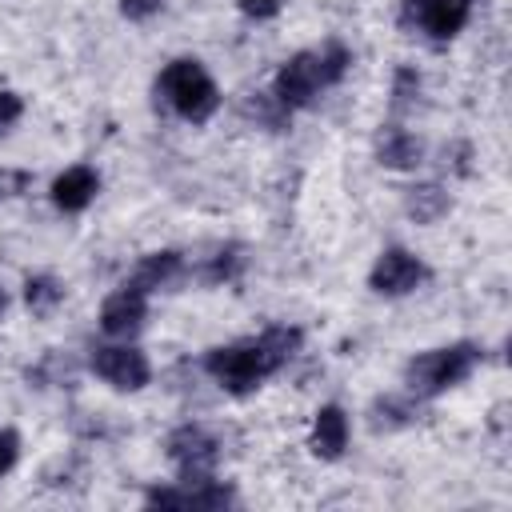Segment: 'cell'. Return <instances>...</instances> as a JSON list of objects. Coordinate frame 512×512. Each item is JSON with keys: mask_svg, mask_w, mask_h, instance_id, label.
<instances>
[{"mask_svg": "<svg viewBox=\"0 0 512 512\" xmlns=\"http://www.w3.org/2000/svg\"><path fill=\"white\" fill-rule=\"evenodd\" d=\"M300 340H304L300 328L276 324V328L260 332L256 340L228 344V348H212V352L204 356V368H208V376H216L220 388H228L232 396H248L252 388H260V384L300 348Z\"/></svg>", "mask_w": 512, "mask_h": 512, "instance_id": "6da1fadb", "label": "cell"}, {"mask_svg": "<svg viewBox=\"0 0 512 512\" xmlns=\"http://www.w3.org/2000/svg\"><path fill=\"white\" fill-rule=\"evenodd\" d=\"M348 64H352V56H348L344 44H328L324 52H296L276 72V104L280 108H304V104H312V96L320 88L336 84L348 72Z\"/></svg>", "mask_w": 512, "mask_h": 512, "instance_id": "7a4b0ae2", "label": "cell"}, {"mask_svg": "<svg viewBox=\"0 0 512 512\" xmlns=\"http://www.w3.org/2000/svg\"><path fill=\"white\" fill-rule=\"evenodd\" d=\"M160 92H164V100H168L184 120H192V124H204V120L220 108V92H216L212 76H208L204 64L192 60V56H180V60H172V64L160 72Z\"/></svg>", "mask_w": 512, "mask_h": 512, "instance_id": "3957f363", "label": "cell"}, {"mask_svg": "<svg viewBox=\"0 0 512 512\" xmlns=\"http://www.w3.org/2000/svg\"><path fill=\"white\" fill-rule=\"evenodd\" d=\"M476 364H480V348L476 344H448V348H432V352H420L416 360H408L404 380H408L412 392L436 396V392L468 380Z\"/></svg>", "mask_w": 512, "mask_h": 512, "instance_id": "277c9868", "label": "cell"}, {"mask_svg": "<svg viewBox=\"0 0 512 512\" xmlns=\"http://www.w3.org/2000/svg\"><path fill=\"white\" fill-rule=\"evenodd\" d=\"M468 12H472V0H404L400 24L424 28L432 40H448L468 24Z\"/></svg>", "mask_w": 512, "mask_h": 512, "instance_id": "5b68a950", "label": "cell"}, {"mask_svg": "<svg viewBox=\"0 0 512 512\" xmlns=\"http://www.w3.org/2000/svg\"><path fill=\"white\" fill-rule=\"evenodd\" d=\"M168 456L172 464L180 468V480L184 484H196V480H212V464H216V440L200 428V424H184L168 436Z\"/></svg>", "mask_w": 512, "mask_h": 512, "instance_id": "8992f818", "label": "cell"}, {"mask_svg": "<svg viewBox=\"0 0 512 512\" xmlns=\"http://www.w3.org/2000/svg\"><path fill=\"white\" fill-rule=\"evenodd\" d=\"M92 368L100 380H108L112 388L120 392H136L148 384L152 368H148V356L140 348H128V344H108V348H96L92 352Z\"/></svg>", "mask_w": 512, "mask_h": 512, "instance_id": "52a82bcc", "label": "cell"}, {"mask_svg": "<svg viewBox=\"0 0 512 512\" xmlns=\"http://www.w3.org/2000/svg\"><path fill=\"white\" fill-rule=\"evenodd\" d=\"M424 276H428V268H424L412 252H404V248H384V252L376 256V264H372L368 284H372L380 296H404V292H412Z\"/></svg>", "mask_w": 512, "mask_h": 512, "instance_id": "ba28073f", "label": "cell"}, {"mask_svg": "<svg viewBox=\"0 0 512 512\" xmlns=\"http://www.w3.org/2000/svg\"><path fill=\"white\" fill-rule=\"evenodd\" d=\"M148 504L152 508H228L232 504V488L216 484V480H196V484H184V488H152L148 492Z\"/></svg>", "mask_w": 512, "mask_h": 512, "instance_id": "9c48e42d", "label": "cell"}, {"mask_svg": "<svg viewBox=\"0 0 512 512\" xmlns=\"http://www.w3.org/2000/svg\"><path fill=\"white\" fill-rule=\"evenodd\" d=\"M144 312H148V296L132 284H124L120 292H112L100 308V328L108 336H132L140 324H144Z\"/></svg>", "mask_w": 512, "mask_h": 512, "instance_id": "30bf717a", "label": "cell"}, {"mask_svg": "<svg viewBox=\"0 0 512 512\" xmlns=\"http://www.w3.org/2000/svg\"><path fill=\"white\" fill-rule=\"evenodd\" d=\"M96 192H100V176H96L88 164L64 168V172L56 176V184H52V200H56V208H64V212L88 208Z\"/></svg>", "mask_w": 512, "mask_h": 512, "instance_id": "8fae6325", "label": "cell"}, {"mask_svg": "<svg viewBox=\"0 0 512 512\" xmlns=\"http://www.w3.org/2000/svg\"><path fill=\"white\" fill-rule=\"evenodd\" d=\"M344 448H348V416H344V408L324 404L312 424V452L320 460H336Z\"/></svg>", "mask_w": 512, "mask_h": 512, "instance_id": "7c38bea8", "label": "cell"}, {"mask_svg": "<svg viewBox=\"0 0 512 512\" xmlns=\"http://www.w3.org/2000/svg\"><path fill=\"white\" fill-rule=\"evenodd\" d=\"M420 156H424L420 140H416L412 132L396 128V124H388V128L380 132V140H376V160H380L384 168H416Z\"/></svg>", "mask_w": 512, "mask_h": 512, "instance_id": "4fadbf2b", "label": "cell"}, {"mask_svg": "<svg viewBox=\"0 0 512 512\" xmlns=\"http://www.w3.org/2000/svg\"><path fill=\"white\" fill-rule=\"evenodd\" d=\"M176 272H180V252H152V256H144V260L136 264V272H132L124 284H132V288H140V292L148 296L152 288L168 284Z\"/></svg>", "mask_w": 512, "mask_h": 512, "instance_id": "5bb4252c", "label": "cell"}, {"mask_svg": "<svg viewBox=\"0 0 512 512\" xmlns=\"http://www.w3.org/2000/svg\"><path fill=\"white\" fill-rule=\"evenodd\" d=\"M404 208H408V216H416L420 224H428V220H436V216L448 212V192H440V184H416V188H408Z\"/></svg>", "mask_w": 512, "mask_h": 512, "instance_id": "9a60e30c", "label": "cell"}, {"mask_svg": "<svg viewBox=\"0 0 512 512\" xmlns=\"http://www.w3.org/2000/svg\"><path fill=\"white\" fill-rule=\"evenodd\" d=\"M24 300H28V308H32L36 316H48V312L64 300V288H60V280H52V276H28Z\"/></svg>", "mask_w": 512, "mask_h": 512, "instance_id": "2e32d148", "label": "cell"}, {"mask_svg": "<svg viewBox=\"0 0 512 512\" xmlns=\"http://www.w3.org/2000/svg\"><path fill=\"white\" fill-rule=\"evenodd\" d=\"M416 88H420V76L412 68H400L396 72V88H392V108H404L416 96Z\"/></svg>", "mask_w": 512, "mask_h": 512, "instance_id": "e0dca14e", "label": "cell"}, {"mask_svg": "<svg viewBox=\"0 0 512 512\" xmlns=\"http://www.w3.org/2000/svg\"><path fill=\"white\" fill-rule=\"evenodd\" d=\"M236 268H240V256L228 248V252H220V256L212 260V268H208V276H204V280H212V284H216V280H232V276H236Z\"/></svg>", "mask_w": 512, "mask_h": 512, "instance_id": "ac0fdd59", "label": "cell"}, {"mask_svg": "<svg viewBox=\"0 0 512 512\" xmlns=\"http://www.w3.org/2000/svg\"><path fill=\"white\" fill-rule=\"evenodd\" d=\"M160 4H164V0H120V12H124L128 20H148L152 12H160Z\"/></svg>", "mask_w": 512, "mask_h": 512, "instance_id": "d6986e66", "label": "cell"}, {"mask_svg": "<svg viewBox=\"0 0 512 512\" xmlns=\"http://www.w3.org/2000/svg\"><path fill=\"white\" fill-rule=\"evenodd\" d=\"M16 452H20V440H16V432H8V428H0V476L16 464Z\"/></svg>", "mask_w": 512, "mask_h": 512, "instance_id": "ffe728a7", "label": "cell"}, {"mask_svg": "<svg viewBox=\"0 0 512 512\" xmlns=\"http://www.w3.org/2000/svg\"><path fill=\"white\" fill-rule=\"evenodd\" d=\"M20 120V96L16 92H0V132L12 128Z\"/></svg>", "mask_w": 512, "mask_h": 512, "instance_id": "44dd1931", "label": "cell"}, {"mask_svg": "<svg viewBox=\"0 0 512 512\" xmlns=\"http://www.w3.org/2000/svg\"><path fill=\"white\" fill-rule=\"evenodd\" d=\"M24 184H28V172H0V200L12 196V192H20Z\"/></svg>", "mask_w": 512, "mask_h": 512, "instance_id": "7402d4cb", "label": "cell"}, {"mask_svg": "<svg viewBox=\"0 0 512 512\" xmlns=\"http://www.w3.org/2000/svg\"><path fill=\"white\" fill-rule=\"evenodd\" d=\"M244 4V12H252V16H272L276 8H280V0H240Z\"/></svg>", "mask_w": 512, "mask_h": 512, "instance_id": "603a6c76", "label": "cell"}, {"mask_svg": "<svg viewBox=\"0 0 512 512\" xmlns=\"http://www.w3.org/2000/svg\"><path fill=\"white\" fill-rule=\"evenodd\" d=\"M0 308H4V292H0Z\"/></svg>", "mask_w": 512, "mask_h": 512, "instance_id": "cb8c5ba5", "label": "cell"}]
</instances>
